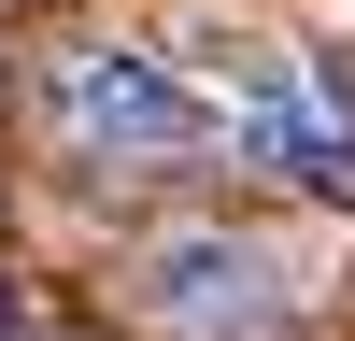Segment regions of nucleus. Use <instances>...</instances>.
<instances>
[{"instance_id": "nucleus-1", "label": "nucleus", "mask_w": 355, "mask_h": 341, "mask_svg": "<svg viewBox=\"0 0 355 341\" xmlns=\"http://www.w3.org/2000/svg\"><path fill=\"white\" fill-rule=\"evenodd\" d=\"M43 114H57V142L100 157V170H157V157L227 142V100H199V85L171 71V57H142V43H71V57H43Z\"/></svg>"}, {"instance_id": "nucleus-2", "label": "nucleus", "mask_w": 355, "mask_h": 341, "mask_svg": "<svg viewBox=\"0 0 355 341\" xmlns=\"http://www.w3.org/2000/svg\"><path fill=\"white\" fill-rule=\"evenodd\" d=\"M199 57L227 71V142H242L256 170H284V185H341L355 199V100L313 57L256 43V28H199Z\"/></svg>"}, {"instance_id": "nucleus-3", "label": "nucleus", "mask_w": 355, "mask_h": 341, "mask_svg": "<svg viewBox=\"0 0 355 341\" xmlns=\"http://www.w3.org/2000/svg\"><path fill=\"white\" fill-rule=\"evenodd\" d=\"M142 313H157L171 341H256V327H270V242H242V227L157 242V256H142Z\"/></svg>"}, {"instance_id": "nucleus-4", "label": "nucleus", "mask_w": 355, "mask_h": 341, "mask_svg": "<svg viewBox=\"0 0 355 341\" xmlns=\"http://www.w3.org/2000/svg\"><path fill=\"white\" fill-rule=\"evenodd\" d=\"M0 341H15V299H0Z\"/></svg>"}]
</instances>
